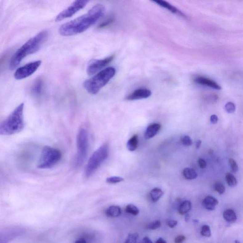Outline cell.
I'll list each match as a JSON object with an SVG mask.
<instances>
[{
  "mask_svg": "<svg viewBox=\"0 0 243 243\" xmlns=\"http://www.w3.org/2000/svg\"><path fill=\"white\" fill-rule=\"evenodd\" d=\"M194 81L196 83H198L200 85L208 86V87L217 89V90H220L221 89V86H219L216 82L212 80L204 78V77H196Z\"/></svg>",
  "mask_w": 243,
  "mask_h": 243,
  "instance_id": "4fadbf2b",
  "label": "cell"
},
{
  "mask_svg": "<svg viewBox=\"0 0 243 243\" xmlns=\"http://www.w3.org/2000/svg\"><path fill=\"white\" fill-rule=\"evenodd\" d=\"M109 155V145L107 143L103 144L95 150L88 160L85 170V176L89 178L107 159Z\"/></svg>",
  "mask_w": 243,
  "mask_h": 243,
  "instance_id": "5b68a950",
  "label": "cell"
},
{
  "mask_svg": "<svg viewBox=\"0 0 243 243\" xmlns=\"http://www.w3.org/2000/svg\"><path fill=\"white\" fill-rule=\"evenodd\" d=\"M223 217L226 221L229 223L235 222L237 219L236 213L232 209H229L224 211Z\"/></svg>",
  "mask_w": 243,
  "mask_h": 243,
  "instance_id": "7402d4cb",
  "label": "cell"
},
{
  "mask_svg": "<svg viewBox=\"0 0 243 243\" xmlns=\"http://www.w3.org/2000/svg\"><path fill=\"white\" fill-rule=\"evenodd\" d=\"M186 240V237L183 235H180L176 237L174 240L175 243H182Z\"/></svg>",
  "mask_w": 243,
  "mask_h": 243,
  "instance_id": "d590c367",
  "label": "cell"
},
{
  "mask_svg": "<svg viewBox=\"0 0 243 243\" xmlns=\"http://www.w3.org/2000/svg\"><path fill=\"white\" fill-rule=\"evenodd\" d=\"M235 243H240V242H239V241H238V240H236V241H235Z\"/></svg>",
  "mask_w": 243,
  "mask_h": 243,
  "instance_id": "7bdbcfd3",
  "label": "cell"
},
{
  "mask_svg": "<svg viewBox=\"0 0 243 243\" xmlns=\"http://www.w3.org/2000/svg\"><path fill=\"white\" fill-rule=\"evenodd\" d=\"M124 180V178L118 176H112V177H109L106 180L107 183L110 184H115L123 181Z\"/></svg>",
  "mask_w": 243,
  "mask_h": 243,
  "instance_id": "484cf974",
  "label": "cell"
},
{
  "mask_svg": "<svg viewBox=\"0 0 243 243\" xmlns=\"http://www.w3.org/2000/svg\"><path fill=\"white\" fill-rule=\"evenodd\" d=\"M155 243H167V242L163 238H159L156 241Z\"/></svg>",
  "mask_w": 243,
  "mask_h": 243,
  "instance_id": "ab89813d",
  "label": "cell"
},
{
  "mask_svg": "<svg viewBox=\"0 0 243 243\" xmlns=\"http://www.w3.org/2000/svg\"><path fill=\"white\" fill-rule=\"evenodd\" d=\"M181 142L183 145L186 146H191L192 144V140L189 136H185L181 139Z\"/></svg>",
  "mask_w": 243,
  "mask_h": 243,
  "instance_id": "1f68e13d",
  "label": "cell"
},
{
  "mask_svg": "<svg viewBox=\"0 0 243 243\" xmlns=\"http://www.w3.org/2000/svg\"><path fill=\"white\" fill-rule=\"evenodd\" d=\"M42 64L41 60L33 61L16 69L14 77L17 80H22L31 76L36 71Z\"/></svg>",
  "mask_w": 243,
  "mask_h": 243,
  "instance_id": "9c48e42d",
  "label": "cell"
},
{
  "mask_svg": "<svg viewBox=\"0 0 243 243\" xmlns=\"http://www.w3.org/2000/svg\"><path fill=\"white\" fill-rule=\"evenodd\" d=\"M192 208L191 202L189 200H185L179 206L178 211L181 215H184L187 214L191 210Z\"/></svg>",
  "mask_w": 243,
  "mask_h": 243,
  "instance_id": "d6986e66",
  "label": "cell"
},
{
  "mask_svg": "<svg viewBox=\"0 0 243 243\" xmlns=\"http://www.w3.org/2000/svg\"><path fill=\"white\" fill-rule=\"evenodd\" d=\"M166 224L168 225V227L172 228V229L176 227V225L178 224V221H177L172 219H167L166 221Z\"/></svg>",
  "mask_w": 243,
  "mask_h": 243,
  "instance_id": "836d02e7",
  "label": "cell"
},
{
  "mask_svg": "<svg viewBox=\"0 0 243 243\" xmlns=\"http://www.w3.org/2000/svg\"></svg>",
  "mask_w": 243,
  "mask_h": 243,
  "instance_id": "ee69618b",
  "label": "cell"
},
{
  "mask_svg": "<svg viewBox=\"0 0 243 243\" xmlns=\"http://www.w3.org/2000/svg\"><path fill=\"white\" fill-rule=\"evenodd\" d=\"M229 164L230 169L232 172L236 173L238 172V166L236 160L232 158L229 159Z\"/></svg>",
  "mask_w": 243,
  "mask_h": 243,
  "instance_id": "f546056e",
  "label": "cell"
},
{
  "mask_svg": "<svg viewBox=\"0 0 243 243\" xmlns=\"http://www.w3.org/2000/svg\"><path fill=\"white\" fill-rule=\"evenodd\" d=\"M201 235L203 237H209L211 236V230L210 227L208 225H204L202 227L200 231Z\"/></svg>",
  "mask_w": 243,
  "mask_h": 243,
  "instance_id": "83f0119b",
  "label": "cell"
},
{
  "mask_svg": "<svg viewBox=\"0 0 243 243\" xmlns=\"http://www.w3.org/2000/svg\"><path fill=\"white\" fill-rule=\"evenodd\" d=\"M190 215H189V214H186L185 215V221L186 222H188L189 221V219H190Z\"/></svg>",
  "mask_w": 243,
  "mask_h": 243,
  "instance_id": "b9f144b4",
  "label": "cell"
},
{
  "mask_svg": "<svg viewBox=\"0 0 243 243\" xmlns=\"http://www.w3.org/2000/svg\"><path fill=\"white\" fill-rule=\"evenodd\" d=\"M138 136L135 135L132 136L127 143V148L130 151H135L138 145Z\"/></svg>",
  "mask_w": 243,
  "mask_h": 243,
  "instance_id": "ffe728a7",
  "label": "cell"
},
{
  "mask_svg": "<svg viewBox=\"0 0 243 243\" xmlns=\"http://www.w3.org/2000/svg\"><path fill=\"white\" fill-rule=\"evenodd\" d=\"M44 89L43 80L40 78L37 79L31 87V92L33 95L40 96L43 93Z\"/></svg>",
  "mask_w": 243,
  "mask_h": 243,
  "instance_id": "9a60e30c",
  "label": "cell"
},
{
  "mask_svg": "<svg viewBox=\"0 0 243 243\" xmlns=\"http://www.w3.org/2000/svg\"><path fill=\"white\" fill-rule=\"evenodd\" d=\"M225 109L227 113L232 114L234 113L236 110V106L233 102H229L225 104Z\"/></svg>",
  "mask_w": 243,
  "mask_h": 243,
  "instance_id": "f1b7e54d",
  "label": "cell"
},
{
  "mask_svg": "<svg viewBox=\"0 0 243 243\" xmlns=\"http://www.w3.org/2000/svg\"><path fill=\"white\" fill-rule=\"evenodd\" d=\"M48 36V31L43 30L29 39L11 57L10 62V69L14 70L19 66L25 57L38 51L46 42Z\"/></svg>",
  "mask_w": 243,
  "mask_h": 243,
  "instance_id": "7a4b0ae2",
  "label": "cell"
},
{
  "mask_svg": "<svg viewBox=\"0 0 243 243\" xmlns=\"http://www.w3.org/2000/svg\"><path fill=\"white\" fill-rule=\"evenodd\" d=\"M218 203V200L216 199L211 196H208L203 200L202 205L206 209L212 211L215 209L216 206Z\"/></svg>",
  "mask_w": 243,
  "mask_h": 243,
  "instance_id": "2e32d148",
  "label": "cell"
},
{
  "mask_svg": "<svg viewBox=\"0 0 243 243\" xmlns=\"http://www.w3.org/2000/svg\"><path fill=\"white\" fill-rule=\"evenodd\" d=\"M139 243H153L152 241L148 237H145L143 238L142 241Z\"/></svg>",
  "mask_w": 243,
  "mask_h": 243,
  "instance_id": "74e56055",
  "label": "cell"
},
{
  "mask_svg": "<svg viewBox=\"0 0 243 243\" xmlns=\"http://www.w3.org/2000/svg\"><path fill=\"white\" fill-rule=\"evenodd\" d=\"M198 164L201 169H205L207 166V163L203 159L199 158L198 160Z\"/></svg>",
  "mask_w": 243,
  "mask_h": 243,
  "instance_id": "e575fe53",
  "label": "cell"
},
{
  "mask_svg": "<svg viewBox=\"0 0 243 243\" xmlns=\"http://www.w3.org/2000/svg\"><path fill=\"white\" fill-rule=\"evenodd\" d=\"M114 58V56H109L102 59H95L92 60L88 65L87 68V72L89 76L96 73L99 71L107 66Z\"/></svg>",
  "mask_w": 243,
  "mask_h": 243,
  "instance_id": "30bf717a",
  "label": "cell"
},
{
  "mask_svg": "<svg viewBox=\"0 0 243 243\" xmlns=\"http://www.w3.org/2000/svg\"><path fill=\"white\" fill-rule=\"evenodd\" d=\"M225 180L228 185L231 187H234L237 184V181L236 177L231 173H227L225 174Z\"/></svg>",
  "mask_w": 243,
  "mask_h": 243,
  "instance_id": "603a6c76",
  "label": "cell"
},
{
  "mask_svg": "<svg viewBox=\"0 0 243 243\" xmlns=\"http://www.w3.org/2000/svg\"><path fill=\"white\" fill-rule=\"evenodd\" d=\"M115 73V69L111 67L103 69L95 76L85 81L84 87L90 94H96L109 82L114 77Z\"/></svg>",
  "mask_w": 243,
  "mask_h": 243,
  "instance_id": "277c9868",
  "label": "cell"
},
{
  "mask_svg": "<svg viewBox=\"0 0 243 243\" xmlns=\"http://www.w3.org/2000/svg\"><path fill=\"white\" fill-rule=\"evenodd\" d=\"M202 142L201 140H198L196 142V149H199L201 145Z\"/></svg>",
  "mask_w": 243,
  "mask_h": 243,
  "instance_id": "f35d334b",
  "label": "cell"
},
{
  "mask_svg": "<svg viewBox=\"0 0 243 243\" xmlns=\"http://www.w3.org/2000/svg\"><path fill=\"white\" fill-rule=\"evenodd\" d=\"M138 237V233H130L127 236L124 243H137Z\"/></svg>",
  "mask_w": 243,
  "mask_h": 243,
  "instance_id": "d4e9b609",
  "label": "cell"
},
{
  "mask_svg": "<svg viewBox=\"0 0 243 243\" xmlns=\"http://www.w3.org/2000/svg\"><path fill=\"white\" fill-rule=\"evenodd\" d=\"M182 174L185 179L189 180H194L198 177V174L192 168H186L182 172Z\"/></svg>",
  "mask_w": 243,
  "mask_h": 243,
  "instance_id": "44dd1931",
  "label": "cell"
},
{
  "mask_svg": "<svg viewBox=\"0 0 243 243\" xmlns=\"http://www.w3.org/2000/svg\"><path fill=\"white\" fill-rule=\"evenodd\" d=\"M75 243H87V242H86L85 239H83V238H81V239H79V240L76 241Z\"/></svg>",
  "mask_w": 243,
  "mask_h": 243,
  "instance_id": "60d3db41",
  "label": "cell"
},
{
  "mask_svg": "<svg viewBox=\"0 0 243 243\" xmlns=\"http://www.w3.org/2000/svg\"><path fill=\"white\" fill-rule=\"evenodd\" d=\"M161 226V222L159 221H155L150 223L147 225V228L150 230H156Z\"/></svg>",
  "mask_w": 243,
  "mask_h": 243,
  "instance_id": "4dcf8cb0",
  "label": "cell"
},
{
  "mask_svg": "<svg viewBox=\"0 0 243 243\" xmlns=\"http://www.w3.org/2000/svg\"><path fill=\"white\" fill-rule=\"evenodd\" d=\"M152 95L151 90L146 88H139L135 90L132 93L126 97L127 100H136L145 99L150 97Z\"/></svg>",
  "mask_w": 243,
  "mask_h": 243,
  "instance_id": "8fae6325",
  "label": "cell"
},
{
  "mask_svg": "<svg viewBox=\"0 0 243 243\" xmlns=\"http://www.w3.org/2000/svg\"><path fill=\"white\" fill-rule=\"evenodd\" d=\"M61 152L58 149L51 146H44L38 163V168L51 169L58 164L61 160Z\"/></svg>",
  "mask_w": 243,
  "mask_h": 243,
  "instance_id": "8992f818",
  "label": "cell"
},
{
  "mask_svg": "<svg viewBox=\"0 0 243 243\" xmlns=\"http://www.w3.org/2000/svg\"><path fill=\"white\" fill-rule=\"evenodd\" d=\"M121 214V209L117 206H111L106 210V215L109 217H118Z\"/></svg>",
  "mask_w": 243,
  "mask_h": 243,
  "instance_id": "e0dca14e",
  "label": "cell"
},
{
  "mask_svg": "<svg viewBox=\"0 0 243 243\" xmlns=\"http://www.w3.org/2000/svg\"><path fill=\"white\" fill-rule=\"evenodd\" d=\"M153 2H155L156 4L166 9L167 10H170L173 14L178 15L180 16L181 17H183V18H187L186 16L182 12L179 10L177 8L174 7V6H173L172 4L169 3V2L164 1H162V0L161 1H159V0L154 1H153Z\"/></svg>",
  "mask_w": 243,
  "mask_h": 243,
  "instance_id": "7c38bea8",
  "label": "cell"
},
{
  "mask_svg": "<svg viewBox=\"0 0 243 243\" xmlns=\"http://www.w3.org/2000/svg\"><path fill=\"white\" fill-rule=\"evenodd\" d=\"M77 154L75 160V166L80 167L84 164L88 153L89 141L87 131L81 128L78 132L77 139Z\"/></svg>",
  "mask_w": 243,
  "mask_h": 243,
  "instance_id": "52a82bcc",
  "label": "cell"
},
{
  "mask_svg": "<svg viewBox=\"0 0 243 243\" xmlns=\"http://www.w3.org/2000/svg\"><path fill=\"white\" fill-rule=\"evenodd\" d=\"M89 2V1L84 0L74 2L68 7L62 10L57 16L55 18V22H60L67 18L71 17L79 10L85 7Z\"/></svg>",
  "mask_w": 243,
  "mask_h": 243,
  "instance_id": "ba28073f",
  "label": "cell"
},
{
  "mask_svg": "<svg viewBox=\"0 0 243 243\" xmlns=\"http://www.w3.org/2000/svg\"><path fill=\"white\" fill-rule=\"evenodd\" d=\"M114 21V19L113 18H109L108 19L106 20L104 22H102L99 25H98V28H103L104 27H107L109 25L112 23Z\"/></svg>",
  "mask_w": 243,
  "mask_h": 243,
  "instance_id": "d6a6232c",
  "label": "cell"
},
{
  "mask_svg": "<svg viewBox=\"0 0 243 243\" xmlns=\"http://www.w3.org/2000/svg\"><path fill=\"white\" fill-rule=\"evenodd\" d=\"M210 122L213 124H216L218 121V118L216 115H212L210 118Z\"/></svg>",
  "mask_w": 243,
  "mask_h": 243,
  "instance_id": "8d00e7d4",
  "label": "cell"
},
{
  "mask_svg": "<svg viewBox=\"0 0 243 243\" xmlns=\"http://www.w3.org/2000/svg\"><path fill=\"white\" fill-rule=\"evenodd\" d=\"M214 188L215 190L218 192L219 194L222 195L225 192V187L221 182H216L214 185Z\"/></svg>",
  "mask_w": 243,
  "mask_h": 243,
  "instance_id": "4316f807",
  "label": "cell"
},
{
  "mask_svg": "<svg viewBox=\"0 0 243 243\" xmlns=\"http://www.w3.org/2000/svg\"><path fill=\"white\" fill-rule=\"evenodd\" d=\"M105 11V7L103 5L96 4L85 14L61 25L59 32L63 36H71L82 33L94 25Z\"/></svg>",
  "mask_w": 243,
  "mask_h": 243,
  "instance_id": "6da1fadb",
  "label": "cell"
},
{
  "mask_svg": "<svg viewBox=\"0 0 243 243\" xmlns=\"http://www.w3.org/2000/svg\"><path fill=\"white\" fill-rule=\"evenodd\" d=\"M161 128V125L159 124L154 123L150 124L147 127L145 133L144 138L146 139H150L155 136Z\"/></svg>",
  "mask_w": 243,
  "mask_h": 243,
  "instance_id": "5bb4252c",
  "label": "cell"
},
{
  "mask_svg": "<svg viewBox=\"0 0 243 243\" xmlns=\"http://www.w3.org/2000/svg\"><path fill=\"white\" fill-rule=\"evenodd\" d=\"M125 212L132 215L137 216L139 213V210L137 207L133 204H129L125 208Z\"/></svg>",
  "mask_w": 243,
  "mask_h": 243,
  "instance_id": "cb8c5ba5",
  "label": "cell"
},
{
  "mask_svg": "<svg viewBox=\"0 0 243 243\" xmlns=\"http://www.w3.org/2000/svg\"><path fill=\"white\" fill-rule=\"evenodd\" d=\"M164 194V192L163 190L157 188H155L152 189L150 192V198L153 202L158 201Z\"/></svg>",
  "mask_w": 243,
  "mask_h": 243,
  "instance_id": "ac0fdd59",
  "label": "cell"
},
{
  "mask_svg": "<svg viewBox=\"0 0 243 243\" xmlns=\"http://www.w3.org/2000/svg\"><path fill=\"white\" fill-rule=\"evenodd\" d=\"M24 103H22L14 109L0 124V135L10 136L17 134L23 130Z\"/></svg>",
  "mask_w": 243,
  "mask_h": 243,
  "instance_id": "3957f363",
  "label": "cell"
}]
</instances>
